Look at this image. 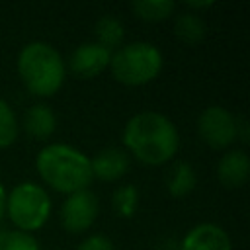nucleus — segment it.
<instances>
[{
	"mask_svg": "<svg viewBox=\"0 0 250 250\" xmlns=\"http://www.w3.org/2000/svg\"><path fill=\"white\" fill-rule=\"evenodd\" d=\"M35 166L43 182L62 193L88 189L94 178L90 156L64 143H51L43 146L37 152Z\"/></svg>",
	"mask_w": 250,
	"mask_h": 250,
	"instance_id": "obj_2",
	"label": "nucleus"
},
{
	"mask_svg": "<svg viewBox=\"0 0 250 250\" xmlns=\"http://www.w3.org/2000/svg\"><path fill=\"white\" fill-rule=\"evenodd\" d=\"M174 6L172 0H135L133 12L146 21H160L174 12Z\"/></svg>",
	"mask_w": 250,
	"mask_h": 250,
	"instance_id": "obj_16",
	"label": "nucleus"
},
{
	"mask_svg": "<svg viewBox=\"0 0 250 250\" xmlns=\"http://www.w3.org/2000/svg\"><path fill=\"white\" fill-rule=\"evenodd\" d=\"M180 250H232V244L225 229L215 223H201L184 234Z\"/></svg>",
	"mask_w": 250,
	"mask_h": 250,
	"instance_id": "obj_9",
	"label": "nucleus"
},
{
	"mask_svg": "<svg viewBox=\"0 0 250 250\" xmlns=\"http://www.w3.org/2000/svg\"><path fill=\"white\" fill-rule=\"evenodd\" d=\"M111 203H113V209L119 217H133L135 211H137V203H139V191L133 184H125V186H119L115 191H113V197H111Z\"/></svg>",
	"mask_w": 250,
	"mask_h": 250,
	"instance_id": "obj_18",
	"label": "nucleus"
},
{
	"mask_svg": "<svg viewBox=\"0 0 250 250\" xmlns=\"http://www.w3.org/2000/svg\"><path fill=\"white\" fill-rule=\"evenodd\" d=\"M123 145L127 150L145 164L168 162L178 146L180 135L172 119L158 111L135 113L123 129Z\"/></svg>",
	"mask_w": 250,
	"mask_h": 250,
	"instance_id": "obj_1",
	"label": "nucleus"
},
{
	"mask_svg": "<svg viewBox=\"0 0 250 250\" xmlns=\"http://www.w3.org/2000/svg\"><path fill=\"white\" fill-rule=\"evenodd\" d=\"M0 250H41V246L31 232L0 229Z\"/></svg>",
	"mask_w": 250,
	"mask_h": 250,
	"instance_id": "obj_17",
	"label": "nucleus"
},
{
	"mask_svg": "<svg viewBox=\"0 0 250 250\" xmlns=\"http://www.w3.org/2000/svg\"><path fill=\"white\" fill-rule=\"evenodd\" d=\"M90 164H92V174L96 178H100L104 182H113L127 174L131 158L123 148L107 146V148L100 150L94 158H90Z\"/></svg>",
	"mask_w": 250,
	"mask_h": 250,
	"instance_id": "obj_10",
	"label": "nucleus"
},
{
	"mask_svg": "<svg viewBox=\"0 0 250 250\" xmlns=\"http://www.w3.org/2000/svg\"><path fill=\"white\" fill-rule=\"evenodd\" d=\"M199 137L213 148H227L236 139V115L223 105H209L197 117Z\"/></svg>",
	"mask_w": 250,
	"mask_h": 250,
	"instance_id": "obj_6",
	"label": "nucleus"
},
{
	"mask_svg": "<svg viewBox=\"0 0 250 250\" xmlns=\"http://www.w3.org/2000/svg\"><path fill=\"white\" fill-rule=\"evenodd\" d=\"M4 205H6V189H4V184L0 182V221L4 217Z\"/></svg>",
	"mask_w": 250,
	"mask_h": 250,
	"instance_id": "obj_22",
	"label": "nucleus"
},
{
	"mask_svg": "<svg viewBox=\"0 0 250 250\" xmlns=\"http://www.w3.org/2000/svg\"><path fill=\"white\" fill-rule=\"evenodd\" d=\"M100 211L98 195L90 189H80L68 193L61 207V225L68 232H84L88 230Z\"/></svg>",
	"mask_w": 250,
	"mask_h": 250,
	"instance_id": "obj_7",
	"label": "nucleus"
},
{
	"mask_svg": "<svg viewBox=\"0 0 250 250\" xmlns=\"http://www.w3.org/2000/svg\"><path fill=\"white\" fill-rule=\"evenodd\" d=\"M76 250H115V248H113V242L105 234H92L84 238L76 246Z\"/></svg>",
	"mask_w": 250,
	"mask_h": 250,
	"instance_id": "obj_20",
	"label": "nucleus"
},
{
	"mask_svg": "<svg viewBox=\"0 0 250 250\" xmlns=\"http://www.w3.org/2000/svg\"><path fill=\"white\" fill-rule=\"evenodd\" d=\"M250 174V158L242 148L227 150L217 164V178L225 188H240Z\"/></svg>",
	"mask_w": 250,
	"mask_h": 250,
	"instance_id": "obj_11",
	"label": "nucleus"
},
{
	"mask_svg": "<svg viewBox=\"0 0 250 250\" xmlns=\"http://www.w3.org/2000/svg\"><path fill=\"white\" fill-rule=\"evenodd\" d=\"M18 72L25 88L35 96H53L64 82V61L61 53L45 43L31 41L18 55Z\"/></svg>",
	"mask_w": 250,
	"mask_h": 250,
	"instance_id": "obj_3",
	"label": "nucleus"
},
{
	"mask_svg": "<svg viewBox=\"0 0 250 250\" xmlns=\"http://www.w3.org/2000/svg\"><path fill=\"white\" fill-rule=\"evenodd\" d=\"M94 29H96V35H98L96 43H100L102 47H105L109 51L113 47H119L123 37H125V27H123L121 20L115 18V16H102L96 21Z\"/></svg>",
	"mask_w": 250,
	"mask_h": 250,
	"instance_id": "obj_15",
	"label": "nucleus"
},
{
	"mask_svg": "<svg viewBox=\"0 0 250 250\" xmlns=\"http://www.w3.org/2000/svg\"><path fill=\"white\" fill-rule=\"evenodd\" d=\"M109 59H111L109 49L102 47L96 41H88V43L78 45L72 51L68 59V66L80 78H94L109 66Z\"/></svg>",
	"mask_w": 250,
	"mask_h": 250,
	"instance_id": "obj_8",
	"label": "nucleus"
},
{
	"mask_svg": "<svg viewBox=\"0 0 250 250\" xmlns=\"http://www.w3.org/2000/svg\"><path fill=\"white\" fill-rule=\"evenodd\" d=\"M23 129L35 139H49L57 129L55 111L47 104H33L23 113Z\"/></svg>",
	"mask_w": 250,
	"mask_h": 250,
	"instance_id": "obj_12",
	"label": "nucleus"
},
{
	"mask_svg": "<svg viewBox=\"0 0 250 250\" xmlns=\"http://www.w3.org/2000/svg\"><path fill=\"white\" fill-rule=\"evenodd\" d=\"M111 74L127 86H141L156 78L162 68V53L148 41H133L119 47L109 59Z\"/></svg>",
	"mask_w": 250,
	"mask_h": 250,
	"instance_id": "obj_4",
	"label": "nucleus"
},
{
	"mask_svg": "<svg viewBox=\"0 0 250 250\" xmlns=\"http://www.w3.org/2000/svg\"><path fill=\"white\" fill-rule=\"evenodd\" d=\"M18 137V119L12 105L0 98V148L10 146Z\"/></svg>",
	"mask_w": 250,
	"mask_h": 250,
	"instance_id": "obj_19",
	"label": "nucleus"
},
{
	"mask_svg": "<svg viewBox=\"0 0 250 250\" xmlns=\"http://www.w3.org/2000/svg\"><path fill=\"white\" fill-rule=\"evenodd\" d=\"M4 213H8L18 230L31 232L47 223L51 215V197L43 186L21 182L6 195Z\"/></svg>",
	"mask_w": 250,
	"mask_h": 250,
	"instance_id": "obj_5",
	"label": "nucleus"
},
{
	"mask_svg": "<svg viewBox=\"0 0 250 250\" xmlns=\"http://www.w3.org/2000/svg\"><path fill=\"white\" fill-rule=\"evenodd\" d=\"M205 29H207L205 27V21L197 14H193V12H182L174 20V31H176V35L184 43H189V45L199 43L205 37Z\"/></svg>",
	"mask_w": 250,
	"mask_h": 250,
	"instance_id": "obj_14",
	"label": "nucleus"
},
{
	"mask_svg": "<svg viewBox=\"0 0 250 250\" xmlns=\"http://www.w3.org/2000/svg\"><path fill=\"white\" fill-rule=\"evenodd\" d=\"M195 182H197V178H195L193 166H191L189 162H186V160H178V162L172 166L170 174H168L166 188H168L170 195H174V197H184V195H188V193L195 188Z\"/></svg>",
	"mask_w": 250,
	"mask_h": 250,
	"instance_id": "obj_13",
	"label": "nucleus"
},
{
	"mask_svg": "<svg viewBox=\"0 0 250 250\" xmlns=\"http://www.w3.org/2000/svg\"><path fill=\"white\" fill-rule=\"evenodd\" d=\"M215 2L213 0H186V6L188 8H197V10H205V8H211Z\"/></svg>",
	"mask_w": 250,
	"mask_h": 250,
	"instance_id": "obj_21",
	"label": "nucleus"
}]
</instances>
